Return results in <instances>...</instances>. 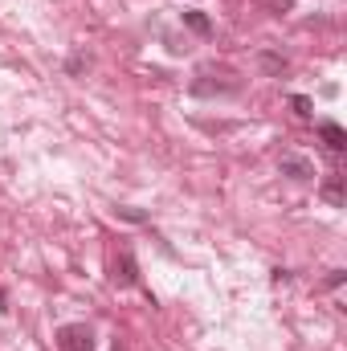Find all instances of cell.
<instances>
[{
  "label": "cell",
  "mask_w": 347,
  "mask_h": 351,
  "mask_svg": "<svg viewBox=\"0 0 347 351\" xmlns=\"http://www.w3.org/2000/svg\"><path fill=\"white\" fill-rule=\"evenodd\" d=\"M261 70H265V74H286V58H278V53H261Z\"/></svg>",
  "instance_id": "obj_8"
},
{
  "label": "cell",
  "mask_w": 347,
  "mask_h": 351,
  "mask_svg": "<svg viewBox=\"0 0 347 351\" xmlns=\"http://www.w3.org/2000/svg\"><path fill=\"white\" fill-rule=\"evenodd\" d=\"M4 311H8V298H4V290H0V315H4Z\"/></svg>",
  "instance_id": "obj_11"
},
{
  "label": "cell",
  "mask_w": 347,
  "mask_h": 351,
  "mask_svg": "<svg viewBox=\"0 0 347 351\" xmlns=\"http://www.w3.org/2000/svg\"><path fill=\"white\" fill-rule=\"evenodd\" d=\"M323 200H327V204H344V176H331V180L323 184Z\"/></svg>",
  "instance_id": "obj_6"
},
{
  "label": "cell",
  "mask_w": 347,
  "mask_h": 351,
  "mask_svg": "<svg viewBox=\"0 0 347 351\" xmlns=\"http://www.w3.org/2000/svg\"><path fill=\"white\" fill-rule=\"evenodd\" d=\"M278 168H282V176H290V180H311V176H315V164H311L307 156H294V152H286V156L278 160Z\"/></svg>",
  "instance_id": "obj_3"
},
{
  "label": "cell",
  "mask_w": 347,
  "mask_h": 351,
  "mask_svg": "<svg viewBox=\"0 0 347 351\" xmlns=\"http://www.w3.org/2000/svg\"><path fill=\"white\" fill-rule=\"evenodd\" d=\"M115 213H119L123 221H143V213H139V208H115Z\"/></svg>",
  "instance_id": "obj_10"
},
{
  "label": "cell",
  "mask_w": 347,
  "mask_h": 351,
  "mask_svg": "<svg viewBox=\"0 0 347 351\" xmlns=\"http://www.w3.org/2000/svg\"><path fill=\"white\" fill-rule=\"evenodd\" d=\"M184 25H188V29H192V33H200V37H208V29H213V25H208V16H204V12H184Z\"/></svg>",
  "instance_id": "obj_7"
},
{
  "label": "cell",
  "mask_w": 347,
  "mask_h": 351,
  "mask_svg": "<svg viewBox=\"0 0 347 351\" xmlns=\"http://www.w3.org/2000/svg\"><path fill=\"white\" fill-rule=\"evenodd\" d=\"M233 90H237V82H204V78L192 82V94H200V98L204 94H233Z\"/></svg>",
  "instance_id": "obj_5"
},
{
  "label": "cell",
  "mask_w": 347,
  "mask_h": 351,
  "mask_svg": "<svg viewBox=\"0 0 347 351\" xmlns=\"http://www.w3.org/2000/svg\"><path fill=\"white\" fill-rule=\"evenodd\" d=\"M115 351H119V348H115Z\"/></svg>",
  "instance_id": "obj_12"
},
{
  "label": "cell",
  "mask_w": 347,
  "mask_h": 351,
  "mask_svg": "<svg viewBox=\"0 0 347 351\" xmlns=\"http://www.w3.org/2000/svg\"><path fill=\"white\" fill-rule=\"evenodd\" d=\"M319 139H323L331 152H347V131L339 127V123H331V119H327V123H319Z\"/></svg>",
  "instance_id": "obj_4"
},
{
  "label": "cell",
  "mask_w": 347,
  "mask_h": 351,
  "mask_svg": "<svg viewBox=\"0 0 347 351\" xmlns=\"http://www.w3.org/2000/svg\"><path fill=\"white\" fill-rule=\"evenodd\" d=\"M294 110H298V119H311V98L298 94V98H294Z\"/></svg>",
  "instance_id": "obj_9"
},
{
  "label": "cell",
  "mask_w": 347,
  "mask_h": 351,
  "mask_svg": "<svg viewBox=\"0 0 347 351\" xmlns=\"http://www.w3.org/2000/svg\"><path fill=\"white\" fill-rule=\"evenodd\" d=\"M110 282H115V286H135V282H139V265L131 258V250H123V254L110 262Z\"/></svg>",
  "instance_id": "obj_2"
},
{
  "label": "cell",
  "mask_w": 347,
  "mask_h": 351,
  "mask_svg": "<svg viewBox=\"0 0 347 351\" xmlns=\"http://www.w3.org/2000/svg\"><path fill=\"white\" fill-rule=\"evenodd\" d=\"M58 348L62 351H94V331L86 323H66L58 327Z\"/></svg>",
  "instance_id": "obj_1"
}]
</instances>
